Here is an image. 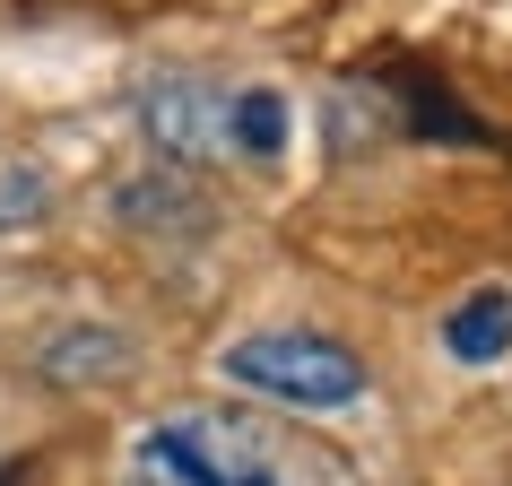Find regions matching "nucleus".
Segmentation results:
<instances>
[{"label": "nucleus", "mask_w": 512, "mask_h": 486, "mask_svg": "<svg viewBox=\"0 0 512 486\" xmlns=\"http://www.w3.org/2000/svg\"><path fill=\"white\" fill-rule=\"evenodd\" d=\"M113 486H348L313 443L252 408H165L122 443Z\"/></svg>", "instance_id": "f257e3e1"}, {"label": "nucleus", "mask_w": 512, "mask_h": 486, "mask_svg": "<svg viewBox=\"0 0 512 486\" xmlns=\"http://www.w3.org/2000/svg\"><path fill=\"white\" fill-rule=\"evenodd\" d=\"M217 374L243 400L287 408V417H348L365 400V356L322 339V330H252V339H235L217 356Z\"/></svg>", "instance_id": "f03ea898"}, {"label": "nucleus", "mask_w": 512, "mask_h": 486, "mask_svg": "<svg viewBox=\"0 0 512 486\" xmlns=\"http://www.w3.org/2000/svg\"><path fill=\"white\" fill-rule=\"evenodd\" d=\"M139 131L165 165H226V96L191 70H148L131 96Z\"/></svg>", "instance_id": "7ed1b4c3"}, {"label": "nucleus", "mask_w": 512, "mask_h": 486, "mask_svg": "<svg viewBox=\"0 0 512 486\" xmlns=\"http://www.w3.org/2000/svg\"><path fill=\"white\" fill-rule=\"evenodd\" d=\"M131 339L122 330H105V322H70V330H53L44 348H35V374L44 382H70V391H96V382H113V374H131Z\"/></svg>", "instance_id": "20e7f679"}, {"label": "nucleus", "mask_w": 512, "mask_h": 486, "mask_svg": "<svg viewBox=\"0 0 512 486\" xmlns=\"http://www.w3.org/2000/svg\"><path fill=\"white\" fill-rule=\"evenodd\" d=\"M287 139H296L287 87H235L226 96V165H278Z\"/></svg>", "instance_id": "39448f33"}, {"label": "nucleus", "mask_w": 512, "mask_h": 486, "mask_svg": "<svg viewBox=\"0 0 512 486\" xmlns=\"http://www.w3.org/2000/svg\"><path fill=\"white\" fill-rule=\"evenodd\" d=\"M443 356L452 365H504L512 356V287H469L443 313Z\"/></svg>", "instance_id": "423d86ee"}, {"label": "nucleus", "mask_w": 512, "mask_h": 486, "mask_svg": "<svg viewBox=\"0 0 512 486\" xmlns=\"http://www.w3.org/2000/svg\"><path fill=\"white\" fill-rule=\"evenodd\" d=\"M44 217V174L35 165H0V226H27Z\"/></svg>", "instance_id": "0eeeda50"}, {"label": "nucleus", "mask_w": 512, "mask_h": 486, "mask_svg": "<svg viewBox=\"0 0 512 486\" xmlns=\"http://www.w3.org/2000/svg\"><path fill=\"white\" fill-rule=\"evenodd\" d=\"M0 486H18V469H0Z\"/></svg>", "instance_id": "6e6552de"}]
</instances>
